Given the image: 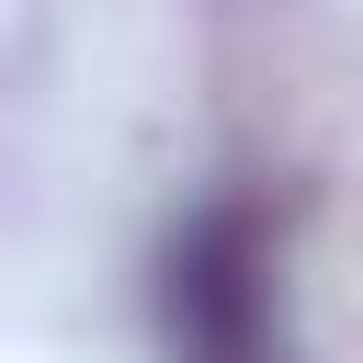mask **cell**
Listing matches in <instances>:
<instances>
[{
	"mask_svg": "<svg viewBox=\"0 0 363 363\" xmlns=\"http://www.w3.org/2000/svg\"><path fill=\"white\" fill-rule=\"evenodd\" d=\"M159 318L182 363H272V250L250 204H204L159 261Z\"/></svg>",
	"mask_w": 363,
	"mask_h": 363,
	"instance_id": "1",
	"label": "cell"
}]
</instances>
